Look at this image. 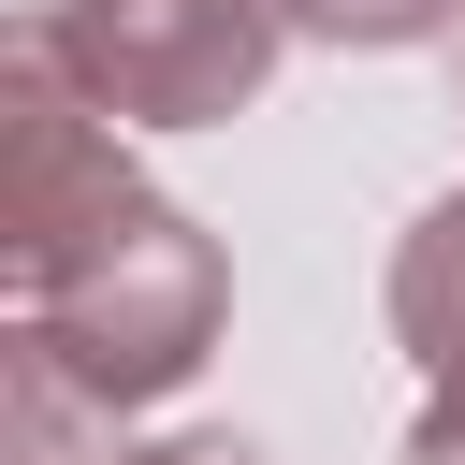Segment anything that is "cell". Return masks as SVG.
I'll return each instance as SVG.
<instances>
[{
    "instance_id": "1",
    "label": "cell",
    "mask_w": 465,
    "mask_h": 465,
    "mask_svg": "<svg viewBox=\"0 0 465 465\" xmlns=\"http://www.w3.org/2000/svg\"><path fill=\"white\" fill-rule=\"evenodd\" d=\"M0 262H15V334L58 349L116 421L189 392L232 320L218 232L131 174V131L87 102L44 15L0 58Z\"/></svg>"
},
{
    "instance_id": "2",
    "label": "cell",
    "mask_w": 465,
    "mask_h": 465,
    "mask_svg": "<svg viewBox=\"0 0 465 465\" xmlns=\"http://www.w3.org/2000/svg\"><path fill=\"white\" fill-rule=\"evenodd\" d=\"M44 29L116 131H218L291 58L276 0H44Z\"/></svg>"
},
{
    "instance_id": "3",
    "label": "cell",
    "mask_w": 465,
    "mask_h": 465,
    "mask_svg": "<svg viewBox=\"0 0 465 465\" xmlns=\"http://www.w3.org/2000/svg\"><path fill=\"white\" fill-rule=\"evenodd\" d=\"M0 465H116V407L29 334H0Z\"/></svg>"
},
{
    "instance_id": "4",
    "label": "cell",
    "mask_w": 465,
    "mask_h": 465,
    "mask_svg": "<svg viewBox=\"0 0 465 465\" xmlns=\"http://www.w3.org/2000/svg\"><path fill=\"white\" fill-rule=\"evenodd\" d=\"M276 15H291V44H363V58L465 29V0H276Z\"/></svg>"
},
{
    "instance_id": "5",
    "label": "cell",
    "mask_w": 465,
    "mask_h": 465,
    "mask_svg": "<svg viewBox=\"0 0 465 465\" xmlns=\"http://www.w3.org/2000/svg\"><path fill=\"white\" fill-rule=\"evenodd\" d=\"M116 465H262L247 436H145V450H116Z\"/></svg>"
}]
</instances>
